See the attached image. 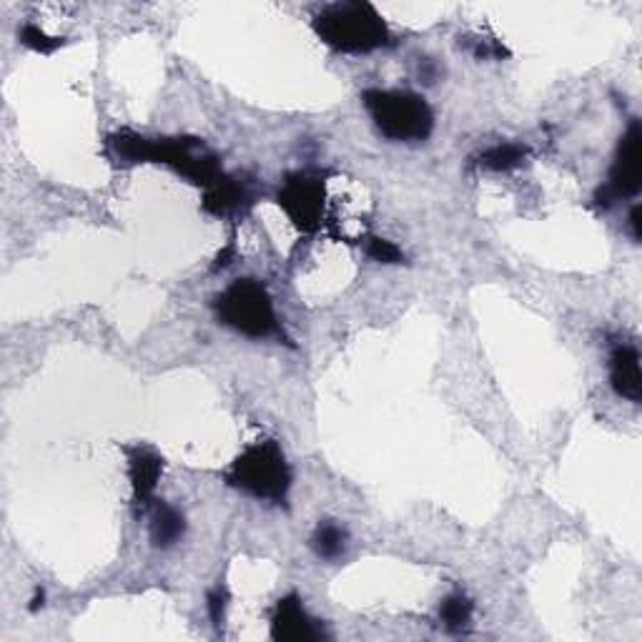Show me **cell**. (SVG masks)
<instances>
[{"label":"cell","instance_id":"obj_12","mask_svg":"<svg viewBox=\"0 0 642 642\" xmlns=\"http://www.w3.org/2000/svg\"><path fill=\"white\" fill-rule=\"evenodd\" d=\"M528 156L530 148L522 144H497L480 154V166L495 173H507L520 169V166L528 161Z\"/></svg>","mask_w":642,"mask_h":642},{"label":"cell","instance_id":"obj_13","mask_svg":"<svg viewBox=\"0 0 642 642\" xmlns=\"http://www.w3.org/2000/svg\"><path fill=\"white\" fill-rule=\"evenodd\" d=\"M347 542H349L347 530L341 528V524L327 520L322 522L312 535V549L316 557H322V560H337V557L347 553Z\"/></svg>","mask_w":642,"mask_h":642},{"label":"cell","instance_id":"obj_6","mask_svg":"<svg viewBox=\"0 0 642 642\" xmlns=\"http://www.w3.org/2000/svg\"><path fill=\"white\" fill-rule=\"evenodd\" d=\"M277 202L299 231L316 233L324 221L327 186H324V179L316 177V173H291L279 189Z\"/></svg>","mask_w":642,"mask_h":642},{"label":"cell","instance_id":"obj_1","mask_svg":"<svg viewBox=\"0 0 642 642\" xmlns=\"http://www.w3.org/2000/svg\"><path fill=\"white\" fill-rule=\"evenodd\" d=\"M314 31L337 53H372L391 44L387 23L372 3H335L314 15Z\"/></svg>","mask_w":642,"mask_h":642},{"label":"cell","instance_id":"obj_9","mask_svg":"<svg viewBox=\"0 0 642 642\" xmlns=\"http://www.w3.org/2000/svg\"><path fill=\"white\" fill-rule=\"evenodd\" d=\"M610 385L617 397L628 402H640L642 399V370L640 354L632 344H620L610 354Z\"/></svg>","mask_w":642,"mask_h":642},{"label":"cell","instance_id":"obj_14","mask_svg":"<svg viewBox=\"0 0 642 642\" xmlns=\"http://www.w3.org/2000/svg\"><path fill=\"white\" fill-rule=\"evenodd\" d=\"M472 615H474V605L464 592H452V595H447L439 605V620L447 630L452 632H462L470 628Z\"/></svg>","mask_w":642,"mask_h":642},{"label":"cell","instance_id":"obj_8","mask_svg":"<svg viewBox=\"0 0 642 642\" xmlns=\"http://www.w3.org/2000/svg\"><path fill=\"white\" fill-rule=\"evenodd\" d=\"M126 452H129V477H131V489H133V502L146 507L148 502H152L158 480H161L163 460L154 452V449H146V447H133V449H126Z\"/></svg>","mask_w":642,"mask_h":642},{"label":"cell","instance_id":"obj_16","mask_svg":"<svg viewBox=\"0 0 642 642\" xmlns=\"http://www.w3.org/2000/svg\"><path fill=\"white\" fill-rule=\"evenodd\" d=\"M366 256L377 264H402L404 262V252L397 244H391L389 239L381 237H372L366 239Z\"/></svg>","mask_w":642,"mask_h":642},{"label":"cell","instance_id":"obj_2","mask_svg":"<svg viewBox=\"0 0 642 642\" xmlns=\"http://www.w3.org/2000/svg\"><path fill=\"white\" fill-rule=\"evenodd\" d=\"M362 104L381 136L397 144L427 141L435 131V111L412 90L370 88L362 94Z\"/></svg>","mask_w":642,"mask_h":642},{"label":"cell","instance_id":"obj_15","mask_svg":"<svg viewBox=\"0 0 642 642\" xmlns=\"http://www.w3.org/2000/svg\"><path fill=\"white\" fill-rule=\"evenodd\" d=\"M21 44L26 46V48H31V51H36V53L51 56V53L58 51V48L63 46V38L48 36L46 31H40L38 26H33V23H26V26L21 28Z\"/></svg>","mask_w":642,"mask_h":642},{"label":"cell","instance_id":"obj_17","mask_svg":"<svg viewBox=\"0 0 642 642\" xmlns=\"http://www.w3.org/2000/svg\"><path fill=\"white\" fill-rule=\"evenodd\" d=\"M206 605H208V615H211V622L216 625V628H221L223 615H227V605H229V590L223 585H216L206 595Z\"/></svg>","mask_w":642,"mask_h":642},{"label":"cell","instance_id":"obj_10","mask_svg":"<svg viewBox=\"0 0 642 642\" xmlns=\"http://www.w3.org/2000/svg\"><path fill=\"white\" fill-rule=\"evenodd\" d=\"M252 191L244 181L233 177H221L216 183L206 189L204 196V211L211 216H231L239 214L244 206H252Z\"/></svg>","mask_w":642,"mask_h":642},{"label":"cell","instance_id":"obj_11","mask_svg":"<svg viewBox=\"0 0 642 642\" xmlns=\"http://www.w3.org/2000/svg\"><path fill=\"white\" fill-rule=\"evenodd\" d=\"M186 535V517L181 510L169 505L158 502L152 512V542L158 549H169Z\"/></svg>","mask_w":642,"mask_h":642},{"label":"cell","instance_id":"obj_19","mask_svg":"<svg viewBox=\"0 0 642 642\" xmlns=\"http://www.w3.org/2000/svg\"><path fill=\"white\" fill-rule=\"evenodd\" d=\"M44 599H46V592L36 590V597H33V603H31V613H36L38 607H44Z\"/></svg>","mask_w":642,"mask_h":642},{"label":"cell","instance_id":"obj_4","mask_svg":"<svg viewBox=\"0 0 642 642\" xmlns=\"http://www.w3.org/2000/svg\"><path fill=\"white\" fill-rule=\"evenodd\" d=\"M214 312L221 324H227L229 329L239 331L244 337L264 339L281 331L269 289L256 279L231 281L214 299Z\"/></svg>","mask_w":642,"mask_h":642},{"label":"cell","instance_id":"obj_18","mask_svg":"<svg viewBox=\"0 0 642 642\" xmlns=\"http://www.w3.org/2000/svg\"><path fill=\"white\" fill-rule=\"evenodd\" d=\"M628 223H630L632 239H635V241H640V237H642V231H640V206H638V204H635V206H632V211H630V219H628Z\"/></svg>","mask_w":642,"mask_h":642},{"label":"cell","instance_id":"obj_3","mask_svg":"<svg viewBox=\"0 0 642 642\" xmlns=\"http://www.w3.org/2000/svg\"><path fill=\"white\" fill-rule=\"evenodd\" d=\"M227 482L256 499H269L279 505L291 489V467L277 441L264 439L246 447L233 460Z\"/></svg>","mask_w":642,"mask_h":642},{"label":"cell","instance_id":"obj_7","mask_svg":"<svg viewBox=\"0 0 642 642\" xmlns=\"http://www.w3.org/2000/svg\"><path fill=\"white\" fill-rule=\"evenodd\" d=\"M324 635L316 620L308 617L302 599L287 595L277 603L271 617V638L277 642H314Z\"/></svg>","mask_w":642,"mask_h":642},{"label":"cell","instance_id":"obj_5","mask_svg":"<svg viewBox=\"0 0 642 642\" xmlns=\"http://www.w3.org/2000/svg\"><path fill=\"white\" fill-rule=\"evenodd\" d=\"M642 189V129L640 121H630L628 131L617 144L610 177L597 189L595 204L610 208L622 198H635Z\"/></svg>","mask_w":642,"mask_h":642}]
</instances>
